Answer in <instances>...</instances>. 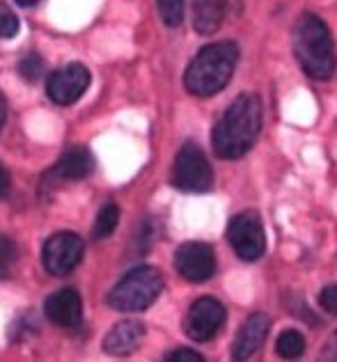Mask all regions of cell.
<instances>
[{"label": "cell", "mask_w": 337, "mask_h": 362, "mask_svg": "<svg viewBox=\"0 0 337 362\" xmlns=\"http://www.w3.org/2000/svg\"><path fill=\"white\" fill-rule=\"evenodd\" d=\"M268 330H271V319L266 314H250L244 321V326L239 328L236 339L232 344V358L234 360H248L253 358L262 344L268 337Z\"/></svg>", "instance_id": "cell-11"}, {"label": "cell", "mask_w": 337, "mask_h": 362, "mask_svg": "<svg viewBox=\"0 0 337 362\" xmlns=\"http://www.w3.org/2000/svg\"><path fill=\"white\" fill-rule=\"evenodd\" d=\"M94 168V160L92 154L85 147H74L69 151H64L62 158L57 160L55 165V173L60 175L62 179H69V181H79L85 179Z\"/></svg>", "instance_id": "cell-15"}, {"label": "cell", "mask_w": 337, "mask_h": 362, "mask_svg": "<svg viewBox=\"0 0 337 362\" xmlns=\"http://www.w3.org/2000/svg\"><path fill=\"white\" fill-rule=\"evenodd\" d=\"M18 5H23V7H30V5H37V3H42V0H16Z\"/></svg>", "instance_id": "cell-26"}, {"label": "cell", "mask_w": 337, "mask_h": 362, "mask_svg": "<svg viewBox=\"0 0 337 362\" xmlns=\"http://www.w3.org/2000/svg\"><path fill=\"white\" fill-rule=\"evenodd\" d=\"M227 241L244 262H257L266 250V234L257 211H241L229 221Z\"/></svg>", "instance_id": "cell-6"}, {"label": "cell", "mask_w": 337, "mask_h": 362, "mask_svg": "<svg viewBox=\"0 0 337 362\" xmlns=\"http://www.w3.org/2000/svg\"><path fill=\"white\" fill-rule=\"evenodd\" d=\"M161 21L168 28H177L184 21V0H156Z\"/></svg>", "instance_id": "cell-18"}, {"label": "cell", "mask_w": 337, "mask_h": 362, "mask_svg": "<svg viewBox=\"0 0 337 362\" xmlns=\"http://www.w3.org/2000/svg\"><path fill=\"white\" fill-rule=\"evenodd\" d=\"M223 0H193V28L200 35H214L223 23Z\"/></svg>", "instance_id": "cell-14"}, {"label": "cell", "mask_w": 337, "mask_h": 362, "mask_svg": "<svg viewBox=\"0 0 337 362\" xmlns=\"http://www.w3.org/2000/svg\"><path fill=\"white\" fill-rule=\"evenodd\" d=\"M166 360L168 362H202V356L198 351H190V349H177V351H170Z\"/></svg>", "instance_id": "cell-23"}, {"label": "cell", "mask_w": 337, "mask_h": 362, "mask_svg": "<svg viewBox=\"0 0 337 362\" xmlns=\"http://www.w3.org/2000/svg\"><path fill=\"white\" fill-rule=\"evenodd\" d=\"M44 310H46V317L51 319L55 326H62V328H76L83 317V303H81L79 291H74V289L55 291L53 296L46 300Z\"/></svg>", "instance_id": "cell-12"}, {"label": "cell", "mask_w": 337, "mask_h": 362, "mask_svg": "<svg viewBox=\"0 0 337 362\" xmlns=\"http://www.w3.org/2000/svg\"><path fill=\"white\" fill-rule=\"evenodd\" d=\"M175 269L186 282L193 284L207 282L216 271L214 247L202 241H188L184 245H179L175 252Z\"/></svg>", "instance_id": "cell-9"}, {"label": "cell", "mask_w": 337, "mask_h": 362, "mask_svg": "<svg viewBox=\"0 0 337 362\" xmlns=\"http://www.w3.org/2000/svg\"><path fill=\"white\" fill-rule=\"evenodd\" d=\"M225 317L227 312L220 300L211 296L198 298L190 305L184 319V332L193 341H211L218 335V330L223 328Z\"/></svg>", "instance_id": "cell-7"}, {"label": "cell", "mask_w": 337, "mask_h": 362, "mask_svg": "<svg viewBox=\"0 0 337 362\" xmlns=\"http://www.w3.org/2000/svg\"><path fill=\"white\" fill-rule=\"evenodd\" d=\"M262 131V101L257 94H241L223 112L211 133V145L225 160L241 158Z\"/></svg>", "instance_id": "cell-1"}, {"label": "cell", "mask_w": 337, "mask_h": 362, "mask_svg": "<svg viewBox=\"0 0 337 362\" xmlns=\"http://www.w3.org/2000/svg\"><path fill=\"white\" fill-rule=\"evenodd\" d=\"M88 88H90L88 66L74 62L51 74L46 92H48V99L57 103V106H72V103H76L83 97V92Z\"/></svg>", "instance_id": "cell-10"}, {"label": "cell", "mask_w": 337, "mask_h": 362, "mask_svg": "<svg viewBox=\"0 0 337 362\" xmlns=\"http://www.w3.org/2000/svg\"><path fill=\"white\" fill-rule=\"evenodd\" d=\"M18 74H21L28 83L40 81V76L44 74V60L40 58V55H35V53L25 55V58L18 62Z\"/></svg>", "instance_id": "cell-21"}, {"label": "cell", "mask_w": 337, "mask_h": 362, "mask_svg": "<svg viewBox=\"0 0 337 362\" xmlns=\"http://www.w3.org/2000/svg\"><path fill=\"white\" fill-rule=\"evenodd\" d=\"M163 275L154 266H138L115 284L108 305L120 312H140L161 296Z\"/></svg>", "instance_id": "cell-4"}, {"label": "cell", "mask_w": 337, "mask_h": 362, "mask_svg": "<svg viewBox=\"0 0 337 362\" xmlns=\"http://www.w3.org/2000/svg\"><path fill=\"white\" fill-rule=\"evenodd\" d=\"M142 335H144V328L140 321H133V319L120 321L118 326L105 335L103 351L110 356H129L138 349Z\"/></svg>", "instance_id": "cell-13"}, {"label": "cell", "mask_w": 337, "mask_h": 362, "mask_svg": "<svg viewBox=\"0 0 337 362\" xmlns=\"http://www.w3.org/2000/svg\"><path fill=\"white\" fill-rule=\"evenodd\" d=\"M275 351H278V356L285 358V360L301 358L303 351H305L303 332H298V330H282L280 337H278V341H275Z\"/></svg>", "instance_id": "cell-16"}, {"label": "cell", "mask_w": 337, "mask_h": 362, "mask_svg": "<svg viewBox=\"0 0 337 362\" xmlns=\"http://www.w3.org/2000/svg\"><path fill=\"white\" fill-rule=\"evenodd\" d=\"M83 239L74 232H57L44 245V269L51 275H69L83 257Z\"/></svg>", "instance_id": "cell-8"}, {"label": "cell", "mask_w": 337, "mask_h": 362, "mask_svg": "<svg viewBox=\"0 0 337 362\" xmlns=\"http://www.w3.org/2000/svg\"><path fill=\"white\" fill-rule=\"evenodd\" d=\"M16 264V245L9 236L0 234V280H5L12 273Z\"/></svg>", "instance_id": "cell-19"}, {"label": "cell", "mask_w": 337, "mask_h": 362, "mask_svg": "<svg viewBox=\"0 0 337 362\" xmlns=\"http://www.w3.org/2000/svg\"><path fill=\"white\" fill-rule=\"evenodd\" d=\"M239 62V46L234 42L207 44L190 60L184 85L195 97H214L232 81Z\"/></svg>", "instance_id": "cell-3"}, {"label": "cell", "mask_w": 337, "mask_h": 362, "mask_svg": "<svg viewBox=\"0 0 337 362\" xmlns=\"http://www.w3.org/2000/svg\"><path fill=\"white\" fill-rule=\"evenodd\" d=\"M9 186H12V181H9V173L3 168V163H0V197H7Z\"/></svg>", "instance_id": "cell-24"}, {"label": "cell", "mask_w": 337, "mask_h": 362, "mask_svg": "<svg viewBox=\"0 0 337 362\" xmlns=\"http://www.w3.org/2000/svg\"><path fill=\"white\" fill-rule=\"evenodd\" d=\"M294 55L301 69L314 81H329L335 74L337 53L329 25L316 14L305 12L294 25Z\"/></svg>", "instance_id": "cell-2"}, {"label": "cell", "mask_w": 337, "mask_h": 362, "mask_svg": "<svg viewBox=\"0 0 337 362\" xmlns=\"http://www.w3.org/2000/svg\"><path fill=\"white\" fill-rule=\"evenodd\" d=\"M18 33V16L5 0H0V40H9Z\"/></svg>", "instance_id": "cell-20"}, {"label": "cell", "mask_w": 337, "mask_h": 362, "mask_svg": "<svg viewBox=\"0 0 337 362\" xmlns=\"http://www.w3.org/2000/svg\"><path fill=\"white\" fill-rule=\"evenodd\" d=\"M319 305L326 314H331V317H337V284H329V287H324L321 293H319Z\"/></svg>", "instance_id": "cell-22"}, {"label": "cell", "mask_w": 337, "mask_h": 362, "mask_svg": "<svg viewBox=\"0 0 337 362\" xmlns=\"http://www.w3.org/2000/svg\"><path fill=\"white\" fill-rule=\"evenodd\" d=\"M5 115H7V106H5V99L0 97V127H3V122H5Z\"/></svg>", "instance_id": "cell-25"}, {"label": "cell", "mask_w": 337, "mask_h": 362, "mask_svg": "<svg viewBox=\"0 0 337 362\" xmlns=\"http://www.w3.org/2000/svg\"><path fill=\"white\" fill-rule=\"evenodd\" d=\"M172 186L184 193H207L214 186V170L195 142H184L179 149L172 165Z\"/></svg>", "instance_id": "cell-5"}, {"label": "cell", "mask_w": 337, "mask_h": 362, "mask_svg": "<svg viewBox=\"0 0 337 362\" xmlns=\"http://www.w3.org/2000/svg\"><path fill=\"white\" fill-rule=\"evenodd\" d=\"M120 223V209L118 204H103L101 206V211L99 216H96V221H94V239H108V236L115 232V227H118Z\"/></svg>", "instance_id": "cell-17"}]
</instances>
